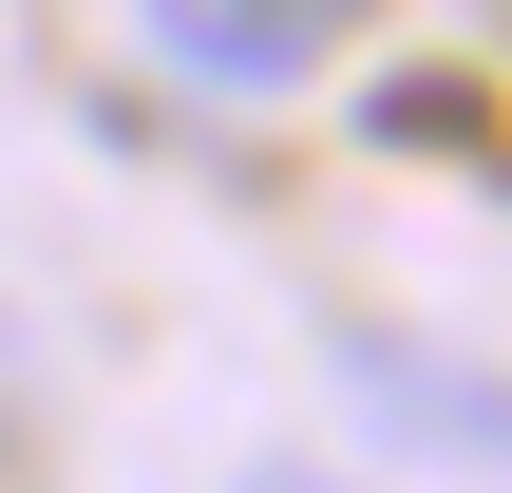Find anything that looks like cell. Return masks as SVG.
Masks as SVG:
<instances>
[{
  "label": "cell",
  "instance_id": "obj_1",
  "mask_svg": "<svg viewBox=\"0 0 512 493\" xmlns=\"http://www.w3.org/2000/svg\"><path fill=\"white\" fill-rule=\"evenodd\" d=\"M323 380L361 399V437H399V456H437V475H494V493H512V380H494V361L399 342V323H342Z\"/></svg>",
  "mask_w": 512,
  "mask_h": 493
},
{
  "label": "cell",
  "instance_id": "obj_2",
  "mask_svg": "<svg viewBox=\"0 0 512 493\" xmlns=\"http://www.w3.org/2000/svg\"><path fill=\"white\" fill-rule=\"evenodd\" d=\"M152 38H171V76H209V95H285V76H323L342 0H152Z\"/></svg>",
  "mask_w": 512,
  "mask_h": 493
},
{
  "label": "cell",
  "instance_id": "obj_3",
  "mask_svg": "<svg viewBox=\"0 0 512 493\" xmlns=\"http://www.w3.org/2000/svg\"><path fill=\"white\" fill-rule=\"evenodd\" d=\"M380 133H418V152H456V133H475V76H399V95H380Z\"/></svg>",
  "mask_w": 512,
  "mask_h": 493
}]
</instances>
